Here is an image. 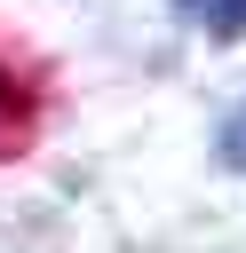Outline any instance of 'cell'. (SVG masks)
Masks as SVG:
<instances>
[{
	"label": "cell",
	"mask_w": 246,
	"mask_h": 253,
	"mask_svg": "<svg viewBox=\"0 0 246 253\" xmlns=\"http://www.w3.org/2000/svg\"><path fill=\"white\" fill-rule=\"evenodd\" d=\"M230 158H238V166H246V111H238V119H230Z\"/></svg>",
	"instance_id": "obj_3"
},
{
	"label": "cell",
	"mask_w": 246,
	"mask_h": 253,
	"mask_svg": "<svg viewBox=\"0 0 246 253\" xmlns=\"http://www.w3.org/2000/svg\"><path fill=\"white\" fill-rule=\"evenodd\" d=\"M0 142H24V95L8 71H0Z\"/></svg>",
	"instance_id": "obj_2"
},
{
	"label": "cell",
	"mask_w": 246,
	"mask_h": 253,
	"mask_svg": "<svg viewBox=\"0 0 246 253\" xmlns=\"http://www.w3.org/2000/svg\"><path fill=\"white\" fill-rule=\"evenodd\" d=\"M175 8H183L206 40H238V32H246V0H175Z\"/></svg>",
	"instance_id": "obj_1"
}]
</instances>
